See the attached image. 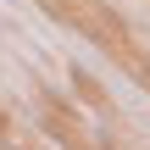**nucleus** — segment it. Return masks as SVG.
<instances>
[]
</instances>
